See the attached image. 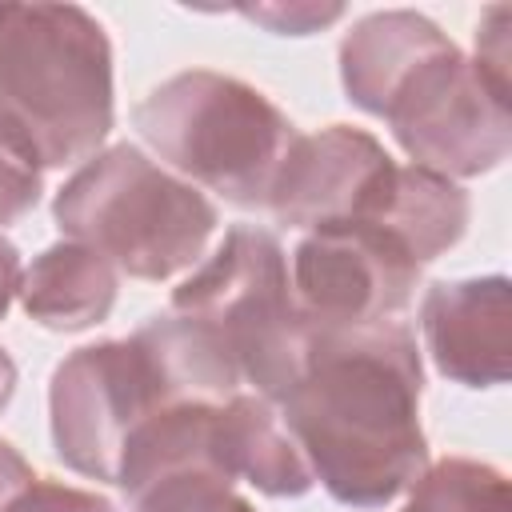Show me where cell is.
<instances>
[{"mask_svg":"<svg viewBox=\"0 0 512 512\" xmlns=\"http://www.w3.org/2000/svg\"><path fill=\"white\" fill-rule=\"evenodd\" d=\"M420 264L376 224L312 228L292 248V296L316 328L392 320L416 296Z\"/></svg>","mask_w":512,"mask_h":512,"instance_id":"cell-8","label":"cell"},{"mask_svg":"<svg viewBox=\"0 0 512 512\" xmlns=\"http://www.w3.org/2000/svg\"><path fill=\"white\" fill-rule=\"evenodd\" d=\"M0 120L40 168L92 160L112 132V44L76 4H0Z\"/></svg>","mask_w":512,"mask_h":512,"instance_id":"cell-2","label":"cell"},{"mask_svg":"<svg viewBox=\"0 0 512 512\" xmlns=\"http://www.w3.org/2000/svg\"><path fill=\"white\" fill-rule=\"evenodd\" d=\"M420 352L400 320L316 328L276 412L312 480L348 508H384L428 468Z\"/></svg>","mask_w":512,"mask_h":512,"instance_id":"cell-1","label":"cell"},{"mask_svg":"<svg viewBox=\"0 0 512 512\" xmlns=\"http://www.w3.org/2000/svg\"><path fill=\"white\" fill-rule=\"evenodd\" d=\"M468 192L440 176L428 172L420 164H396V180L388 188V200L380 208L376 224L380 232H388L416 264H428L436 256H444L468 228Z\"/></svg>","mask_w":512,"mask_h":512,"instance_id":"cell-14","label":"cell"},{"mask_svg":"<svg viewBox=\"0 0 512 512\" xmlns=\"http://www.w3.org/2000/svg\"><path fill=\"white\" fill-rule=\"evenodd\" d=\"M8 512H116L112 500H104L100 492H84V488H68L56 480H32L12 504Z\"/></svg>","mask_w":512,"mask_h":512,"instance_id":"cell-18","label":"cell"},{"mask_svg":"<svg viewBox=\"0 0 512 512\" xmlns=\"http://www.w3.org/2000/svg\"><path fill=\"white\" fill-rule=\"evenodd\" d=\"M136 512H252L244 496L232 492V480L220 472H180L132 500Z\"/></svg>","mask_w":512,"mask_h":512,"instance_id":"cell-16","label":"cell"},{"mask_svg":"<svg viewBox=\"0 0 512 512\" xmlns=\"http://www.w3.org/2000/svg\"><path fill=\"white\" fill-rule=\"evenodd\" d=\"M216 460L236 480H248L264 496H304L316 480L296 440L280 424L276 404L256 392H236L216 408Z\"/></svg>","mask_w":512,"mask_h":512,"instance_id":"cell-12","label":"cell"},{"mask_svg":"<svg viewBox=\"0 0 512 512\" xmlns=\"http://www.w3.org/2000/svg\"><path fill=\"white\" fill-rule=\"evenodd\" d=\"M12 392H16V364H12V356L0 348V412L8 408Z\"/></svg>","mask_w":512,"mask_h":512,"instance_id":"cell-22","label":"cell"},{"mask_svg":"<svg viewBox=\"0 0 512 512\" xmlns=\"http://www.w3.org/2000/svg\"><path fill=\"white\" fill-rule=\"evenodd\" d=\"M56 228L100 252L116 272L168 280L204 256L216 204L136 144L96 152L52 200Z\"/></svg>","mask_w":512,"mask_h":512,"instance_id":"cell-3","label":"cell"},{"mask_svg":"<svg viewBox=\"0 0 512 512\" xmlns=\"http://www.w3.org/2000/svg\"><path fill=\"white\" fill-rule=\"evenodd\" d=\"M172 312L192 320L268 404H280L304 368L312 324L292 296L288 256L268 228H228L224 244L172 292Z\"/></svg>","mask_w":512,"mask_h":512,"instance_id":"cell-5","label":"cell"},{"mask_svg":"<svg viewBox=\"0 0 512 512\" xmlns=\"http://www.w3.org/2000/svg\"><path fill=\"white\" fill-rule=\"evenodd\" d=\"M32 480H36L32 464H28L8 440H0V512H8V504H12Z\"/></svg>","mask_w":512,"mask_h":512,"instance_id":"cell-20","label":"cell"},{"mask_svg":"<svg viewBox=\"0 0 512 512\" xmlns=\"http://www.w3.org/2000/svg\"><path fill=\"white\" fill-rule=\"evenodd\" d=\"M396 160L384 144L352 124H328L312 136H296L272 176L268 208L288 228L368 224L380 216Z\"/></svg>","mask_w":512,"mask_h":512,"instance_id":"cell-9","label":"cell"},{"mask_svg":"<svg viewBox=\"0 0 512 512\" xmlns=\"http://www.w3.org/2000/svg\"><path fill=\"white\" fill-rule=\"evenodd\" d=\"M444 40L448 36L428 16L408 8L372 12L356 20L352 32H344L340 40V80L348 100L360 112L380 116L396 84Z\"/></svg>","mask_w":512,"mask_h":512,"instance_id":"cell-11","label":"cell"},{"mask_svg":"<svg viewBox=\"0 0 512 512\" xmlns=\"http://www.w3.org/2000/svg\"><path fill=\"white\" fill-rule=\"evenodd\" d=\"M248 20L256 24H268L272 32H292V36H304V32H316L332 20L344 16L340 4H328V8H316V4H268V8H240Z\"/></svg>","mask_w":512,"mask_h":512,"instance_id":"cell-19","label":"cell"},{"mask_svg":"<svg viewBox=\"0 0 512 512\" xmlns=\"http://www.w3.org/2000/svg\"><path fill=\"white\" fill-rule=\"evenodd\" d=\"M20 276H24V268H20V252H16L12 240L0 236V320L8 316L12 296L20 292Z\"/></svg>","mask_w":512,"mask_h":512,"instance_id":"cell-21","label":"cell"},{"mask_svg":"<svg viewBox=\"0 0 512 512\" xmlns=\"http://www.w3.org/2000/svg\"><path fill=\"white\" fill-rule=\"evenodd\" d=\"M24 312L52 332H80L108 320L116 304V268L88 244L60 240L20 276Z\"/></svg>","mask_w":512,"mask_h":512,"instance_id":"cell-13","label":"cell"},{"mask_svg":"<svg viewBox=\"0 0 512 512\" xmlns=\"http://www.w3.org/2000/svg\"><path fill=\"white\" fill-rule=\"evenodd\" d=\"M420 328L440 376L464 388H496L512 372L508 276L436 280L420 300Z\"/></svg>","mask_w":512,"mask_h":512,"instance_id":"cell-10","label":"cell"},{"mask_svg":"<svg viewBox=\"0 0 512 512\" xmlns=\"http://www.w3.org/2000/svg\"><path fill=\"white\" fill-rule=\"evenodd\" d=\"M380 120H388L412 164L448 180L492 172L512 148L508 80H496L452 40L396 84Z\"/></svg>","mask_w":512,"mask_h":512,"instance_id":"cell-6","label":"cell"},{"mask_svg":"<svg viewBox=\"0 0 512 512\" xmlns=\"http://www.w3.org/2000/svg\"><path fill=\"white\" fill-rule=\"evenodd\" d=\"M144 144L192 188L236 208H260L296 140L292 120L252 84L192 68L156 84L132 112Z\"/></svg>","mask_w":512,"mask_h":512,"instance_id":"cell-4","label":"cell"},{"mask_svg":"<svg viewBox=\"0 0 512 512\" xmlns=\"http://www.w3.org/2000/svg\"><path fill=\"white\" fill-rule=\"evenodd\" d=\"M164 404H176L148 356L128 340H100L68 352L48 384L56 456L100 484H116L124 444Z\"/></svg>","mask_w":512,"mask_h":512,"instance_id":"cell-7","label":"cell"},{"mask_svg":"<svg viewBox=\"0 0 512 512\" xmlns=\"http://www.w3.org/2000/svg\"><path fill=\"white\" fill-rule=\"evenodd\" d=\"M400 512H512V496L500 468L468 456H444L420 472Z\"/></svg>","mask_w":512,"mask_h":512,"instance_id":"cell-15","label":"cell"},{"mask_svg":"<svg viewBox=\"0 0 512 512\" xmlns=\"http://www.w3.org/2000/svg\"><path fill=\"white\" fill-rule=\"evenodd\" d=\"M40 160L32 156V148L0 120V228L16 224L20 216H28L44 192V176H40Z\"/></svg>","mask_w":512,"mask_h":512,"instance_id":"cell-17","label":"cell"}]
</instances>
